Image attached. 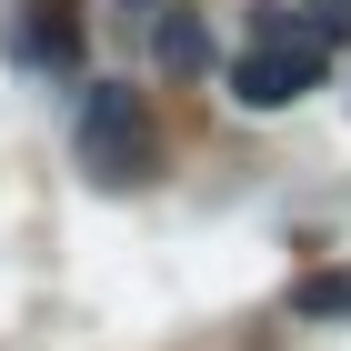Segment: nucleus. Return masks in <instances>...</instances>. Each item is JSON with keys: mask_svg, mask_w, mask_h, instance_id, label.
Listing matches in <instances>:
<instances>
[{"mask_svg": "<svg viewBox=\"0 0 351 351\" xmlns=\"http://www.w3.org/2000/svg\"><path fill=\"white\" fill-rule=\"evenodd\" d=\"M81 161L101 171V181H141V171H151V121H141L131 90H90L81 101Z\"/></svg>", "mask_w": 351, "mask_h": 351, "instance_id": "1", "label": "nucleus"}, {"mask_svg": "<svg viewBox=\"0 0 351 351\" xmlns=\"http://www.w3.org/2000/svg\"><path fill=\"white\" fill-rule=\"evenodd\" d=\"M301 90H322V60L311 51H251V60H231V101L241 110H291Z\"/></svg>", "mask_w": 351, "mask_h": 351, "instance_id": "2", "label": "nucleus"}, {"mask_svg": "<svg viewBox=\"0 0 351 351\" xmlns=\"http://www.w3.org/2000/svg\"><path fill=\"white\" fill-rule=\"evenodd\" d=\"M151 60H161L171 81H201V71H211V21L181 10V0H161V10H151Z\"/></svg>", "mask_w": 351, "mask_h": 351, "instance_id": "3", "label": "nucleus"}, {"mask_svg": "<svg viewBox=\"0 0 351 351\" xmlns=\"http://www.w3.org/2000/svg\"><path fill=\"white\" fill-rule=\"evenodd\" d=\"M30 21L10 30V51L21 60H51V71H81V21H71V0H21Z\"/></svg>", "mask_w": 351, "mask_h": 351, "instance_id": "4", "label": "nucleus"}, {"mask_svg": "<svg viewBox=\"0 0 351 351\" xmlns=\"http://www.w3.org/2000/svg\"><path fill=\"white\" fill-rule=\"evenodd\" d=\"M251 40H261V51H311V60H322L331 40H341V21H331V10H281V0H251Z\"/></svg>", "mask_w": 351, "mask_h": 351, "instance_id": "5", "label": "nucleus"}, {"mask_svg": "<svg viewBox=\"0 0 351 351\" xmlns=\"http://www.w3.org/2000/svg\"><path fill=\"white\" fill-rule=\"evenodd\" d=\"M291 311H301V322H351V271H311V281H291Z\"/></svg>", "mask_w": 351, "mask_h": 351, "instance_id": "6", "label": "nucleus"}, {"mask_svg": "<svg viewBox=\"0 0 351 351\" xmlns=\"http://www.w3.org/2000/svg\"><path fill=\"white\" fill-rule=\"evenodd\" d=\"M131 10H161V0H131Z\"/></svg>", "mask_w": 351, "mask_h": 351, "instance_id": "7", "label": "nucleus"}]
</instances>
